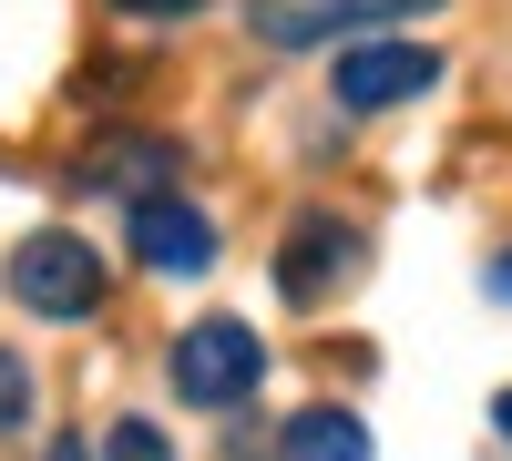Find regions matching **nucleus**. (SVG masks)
<instances>
[{
  "label": "nucleus",
  "mask_w": 512,
  "mask_h": 461,
  "mask_svg": "<svg viewBox=\"0 0 512 461\" xmlns=\"http://www.w3.org/2000/svg\"><path fill=\"white\" fill-rule=\"evenodd\" d=\"M134 257L154 277H205L216 267V226H205V205L185 195H134Z\"/></svg>",
  "instance_id": "39448f33"
},
{
  "label": "nucleus",
  "mask_w": 512,
  "mask_h": 461,
  "mask_svg": "<svg viewBox=\"0 0 512 461\" xmlns=\"http://www.w3.org/2000/svg\"><path fill=\"white\" fill-rule=\"evenodd\" d=\"M431 82H441V52H431V41H349L328 93L349 103V113H390V103H420Z\"/></svg>",
  "instance_id": "7ed1b4c3"
},
{
  "label": "nucleus",
  "mask_w": 512,
  "mask_h": 461,
  "mask_svg": "<svg viewBox=\"0 0 512 461\" xmlns=\"http://www.w3.org/2000/svg\"><path fill=\"white\" fill-rule=\"evenodd\" d=\"M11 298H21L31 318H93V308H103V257H93L82 236L41 226V236L11 246Z\"/></svg>",
  "instance_id": "f03ea898"
},
{
  "label": "nucleus",
  "mask_w": 512,
  "mask_h": 461,
  "mask_svg": "<svg viewBox=\"0 0 512 461\" xmlns=\"http://www.w3.org/2000/svg\"><path fill=\"white\" fill-rule=\"evenodd\" d=\"M390 11H420V0H256V41L277 52H308V41H338L349 21H390Z\"/></svg>",
  "instance_id": "423d86ee"
},
{
  "label": "nucleus",
  "mask_w": 512,
  "mask_h": 461,
  "mask_svg": "<svg viewBox=\"0 0 512 461\" xmlns=\"http://www.w3.org/2000/svg\"><path fill=\"white\" fill-rule=\"evenodd\" d=\"M256 380H267V339L246 318H195L175 339V400L226 410V400H256Z\"/></svg>",
  "instance_id": "f257e3e1"
},
{
  "label": "nucleus",
  "mask_w": 512,
  "mask_h": 461,
  "mask_svg": "<svg viewBox=\"0 0 512 461\" xmlns=\"http://www.w3.org/2000/svg\"><path fill=\"white\" fill-rule=\"evenodd\" d=\"M349 267H359V226L328 216V205H308V216L287 226V246H277V298H287V308H318Z\"/></svg>",
  "instance_id": "20e7f679"
},
{
  "label": "nucleus",
  "mask_w": 512,
  "mask_h": 461,
  "mask_svg": "<svg viewBox=\"0 0 512 461\" xmlns=\"http://www.w3.org/2000/svg\"><path fill=\"white\" fill-rule=\"evenodd\" d=\"M492 298H512V257H502V267H492Z\"/></svg>",
  "instance_id": "ddd939ff"
},
{
  "label": "nucleus",
  "mask_w": 512,
  "mask_h": 461,
  "mask_svg": "<svg viewBox=\"0 0 512 461\" xmlns=\"http://www.w3.org/2000/svg\"><path fill=\"white\" fill-rule=\"evenodd\" d=\"M492 431H502V441H512V390H502V400H492Z\"/></svg>",
  "instance_id": "f8f14e48"
},
{
  "label": "nucleus",
  "mask_w": 512,
  "mask_h": 461,
  "mask_svg": "<svg viewBox=\"0 0 512 461\" xmlns=\"http://www.w3.org/2000/svg\"><path fill=\"white\" fill-rule=\"evenodd\" d=\"M21 421H31V369L0 349V431H21Z\"/></svg>",
  "instance_id": "9d476101"
},
{
  "label": "nucleus",
  "mask_w": 512,
  "mask_h": 461,
  "mask_svg": "<svg viewBox=\"0 0 512 461\" xmlns=\"http://www.w3.org/2000/svg\"><path fill=\"white\" fill-rule=\"evenodd\" d=\"M103 461H175V451H164V431H154V421H113Z\"/></svg>",
  "instance_id": "1a4fd4ad"
},
{
  "label": "nucleus",
  "mask_w": 512,
  "mask_h": 461,
  "mask_svg": "<svg viewBox=\"0 0 512 461\" xmlns=\"http://www.w3.org/2000/svg\"><path fill=\"white\" fill-rule=\"evenodd\" d=\"M164 175H175V144H154V134L103 144L93 164H82V185H123V195H164Z\"/></svg>",
  "instance_id": "6e6552de"
},
{
  "label": "nucleus",
  "mask_w": 512,
  "mask_h": 461,
  "mask_svg": "<svg viewBox=\"0 0 512 461\" xmlns=\"http://www.w3.org/2000/svg\"><path fill=\"white\" fill-rule=\"evenodd\" d=\"M52 461H93V451H82V441H52Z\"/></svg>",
  "instance_id": "4468645a"
},
{
  "label": "nucleus",
  "mask_w": 512,
  "mask_h": 461,
  "mask_svg": "<svg viewBox=\"0 0 512 461\" xmlns=\"http://www.w3.org/2000/svg\"><path fill=\"white\" fill-rule=\"evenodd\" d=\"M113 11H134V21H185V11H205V0H113Z\"/></svg>",
  "instance_id": "9b49d317"
},
{
  "label": "nucleus",
  "mask_w": 512,
  "mask_h": 461,
  "mask_svg": "<svg viewBox=\"0 0 512 461\" xmlns=\"http://www.w3.org/2000/svg\"><path fill=\"white\" fill-rule=\"evenodd\" d=\"M277 461H369V421L359 410H297L287 421V441H277Z\"/></svg>",
  "instance_id": "0eeeda50"
}]
</instances>
